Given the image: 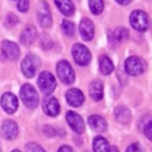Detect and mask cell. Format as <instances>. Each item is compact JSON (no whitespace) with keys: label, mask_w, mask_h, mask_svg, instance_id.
<instances>
[{"label":"cell","mask_w":152,"mask_h":152,"mask_svg":"<svg viewBox=\"0 0 152 152\" xmlns=\"http://www.w3.org/2000/svg\"><path fill=\"white\" fill-rule=\"evenodd\" d=\"M129 23L132 27L139 32H145L150 26V20L147 14L144 11L135 10L129 15Z\"/></svg>","instance_id":"obj_1"},{"label":"cell","mask_w":152,"mask_h":152,"mask_svg":"<svg viewBox=\"0 0 152 152\" xmlns=\"http://www.w3.org/2000/svg\"><path fill=\"white\" fill-rule=\"evenodd\" d=\"M20 97L27 108H36L38 104V94L31 84H24L20 88Z\"/></svg>","instance_id":"obj_2"},{"label":"cell","mask_w":152,"mask_h":152,"mask_svg":"<svg viewBox=\"0 0 152 152\" xmlns=\"http://www.w3.org/2000/svg\"><path fill=\"white\" fill-rule=\"evenodd\" d=\"M59 80L65 84H71L75 81V72L68 61H59L56 66Z\"/></svg>","instance_id":"obj_3"},{"label":"cell","mask_w":152,"mask_h":152,"mask_svg":"<svg viewBox=\"0 0 152 152\" xmlns=\"http://www.w3.org/2000/svg\"><path fill=\"white\" fill-rule=\"evenodd\" d=\"M37 19L38 23L42 27L48 28L52 25V17H51V11L50 7L48 5L46 1L42 0L38 4V8H37Z\"/></svg>","instance_id":"obj_4"},{"label":"cell","mask_w":152,"mask_h":152,"mask_svg":"<svg viewBox=\"0 0 152 152\" xmlns=\"http://www.w3.org/2000/svg\"><path fill=\"white\" fill-rule=\"evenodd\" d=\"M38 86H39V89L42 90L43 94H45V95L51 94L56 88L55 76L49 71L40 72L39 77H38Z\"/></svg>","instance_id":"obj_5"},{"label":"cell","mask_w":152,"mask_h":152,"mask_svg":"<svg viewBox=\"0 0 152 152\" xmlns=\"http://www.w3.org/2000/svg\"><path fill=\"white\" fill-rule=\"evenodd\" d=\"M71 53H72L75 62L82 66L89 64V62L91 59V55H90L89 50L87 49V46H84L82 44H75L71 49Z\"/></svg>","instance_id":"obj_6"},{"label":"cell","mask_w":152,"mask_h":152,"mask_svg":"<svg viewBox=\"0 0 152 152\" xmlns=\"http://www.w3.org/2000/svg\"><path fill=\"white\" fill-rule=\"evenodd\" d=\"M125 70L131 76H138L145 70V63L137 56H131L125 61Z\"/></svg>","instance_id":"obj_7"},{"label":"cell","mask_w":152,"mask_h":152,"mask_svg":"<svg viewBox=\"0 0 152 152\" xmlns=\"http://www.w3.org/2000/svg\"><path fill=\"white\" fill-rule=\"evenodd\" d=\"M39 65V59L34 55H27L21 62V71L26 77H33Z\"/></svg>","instance_id":"obj_8"},{"label":"cell","mask_w":152,"mask_h":152,"mask_svg":"<svg viewBox=\"0 0 152 152\" xmlns=\"http://www.w3.org/2000/svg\"><path fill=\"white\" fill-rule=\"evenodd\" d=\"M1 52L2 56L8 61H15L18 59L20 55V50L18 45L11 40H4L1 44Z\"/></svg>","instance_id":"obj_9"},{"label":"cell","mask_w":152,"mask_h":152,"mask_svg":"<svg viewBox=\"0 0 152 152\" xmlns=\"http://www.w3.org/2000/svg\"><path fill=\"white\" fill-rule=\"evenodd\" d=\"M1 106L8 114H13L18 108V99L12 93H5L1 96Z\"/></svg>","instance_id":"obj_10"},{"label":"cell","mask_w":152,"mask_h":152,"mask_svg":"<svg viewBox=\"0 0 152 152\" xmlns=\"http://www.w3.org/2000/svg\"><path fill=\"white\" fill-rule=\"evenodd\" d=\"M43 109H44L45 114H48L50 116H56L61 109L58 100L51 95H48L43 101Z\"/></svg>","instance_id":"obj_11"},{"label":"cell","mask_w":152,"mask_h":152,"mask_svg":"<svg viewBox=\"0 0 152 152\" xmlns=\"http://www.w3.org/2000/svg\"><path fill=\"white\" fill-rule=\"evenodd\" d=\"M65 99L68 101V103L72 107H80L83 102H84V95L83 93L77 89V88H71L66 91L65 94Z\"/></svg>","instance_id":"obj_12"},{"label":"cell","mask_w":152,"mask_h":152,"mask_svg":"<svg viewBox=\"0 0 152 152\" xmlns=\"http://www.w3.org/2000/svg\"><path fill=\"white\" fill-rule=\"evenodd\" d=\"M94 32H95V27L94 24L90 19L88 18H83L80 23V33L81 37L84 40H91L94 37Z\"/></svg>","instance_id":"obj_13"},{"label":"cell","mask_w":152,"mask_h":152,"mask_svg":"<svg viewBox=\"0 0 152 152\" xmlns=\"http://www.w3.org/2000/svg\"><path fill=\"white\" fill-rule=\"evenodd\" d=\"M66 121L70 125V127L76 133H83L84 132V122L83 119L75 112H68L66 113Z\"/></svg>","instance_id":"obj_14"},{"label":"cell","mask_w":152,"mask_h":152,"mask_svg":"<svg viewBox=\"0 0 152 152\" xmlns=\"http://www.w3.org/2000/svg\"><path fill=\"white\" fill-rule=\"evenodd\" d=\"M1 134L7 140H13L18 135V126L12 120H6L1 126Z\"/></svg>","instance_id":"obj_15"},{"label":"cell","mask_w":152,"mask_h":152,"mask_svg":"<svg viewBox=\"0 0 152 152\" xmlns=\"http://www.w3.org/2000/svg\"><path fill=\"white\" fill-rule=\"evenodd\" d=\"M37 38V30L33 25H27L20 33V42L21 44L30 46Z\"/></svg>","instance_id":"obj_16"},{"label":"cell","mask_w":152,"mask_h":152,"mask_svg":"<svg viewBox=\"0 0 152 152\" xmlns=\"http://www.w3.org/2000/svg\"><path fill=\"white\" fill-rule=\"evenodd\" d=\"M89 126L96 132H104L107 129V121L100 115H91L88 118Z\"/></svg>","instance_id":"obj_17"},{"label":"cell","mask_w":152,"mask_h":152,"mask_svg":"<svg viewBox=\"0 0 152 152\" xmlns=\"http://www.w3.org/2000/svg\"><path fill=\"white\" fill-rule=\"evenodd\" d=\"M89 94H90L93 100L100 101L103 97V84H102V82L99 81V80L93 81L89 86Z\"/></svg>","instance_id":"obj_18"},{"label":"cell","mask_w":152,"mask_h":152,"mask_svg":"<svg viewBox=\"0 0 152 152\" xmlns=\"http://www.w3.org/2000/svg\"><path fill=\"white\" fill-rule=\"evenodd\" d=\"M114 115H115L116 121H119L120 124H128L131 121V112L125 106L116 107L114 110Z\"/></svg>","instance_id":"obj_19"},{"label":"cell","mask_w":152,"mask_h":152,"mask_svg":"<svg viewBox=\"0 0 152 152\" xmlns=\"http://www.w3.org/2000/svg\"><path fill=\"white\" fill-rule=\"evenodd\" d=\"M55 4L58 7V10L66 17L74 14L75 12V6L71 2V0H55Z\"/></svg>","instance_id":"obj_20"},{"label":"cell","mask_w":152,"mask_h":152,"mask_svg":"<svg viewBox=\"0 0 152 152\" xmlns=\"http://www.w3.org/2000/svg\"><path fill=\"white\" fill-rule=\"evenodd\" d=\"M129 37V33L127 31V28L120 26V27H116L112 33H110V39L115 43H121V42H125L127 38Z\"/></svg>","instance_id":"obj_21"},{"label":"cell","mask_w":152,"mask_h":152,"mask_svg":"<svg viewBox=\"0 0 152 152\" xmlns=\"http://www.w3.org/2000/svg\"><path fill=\"white\" fill-rule=\"evenodd\" d=\"M93 148H94V152H109L110 150L108 141L103 137H100V135L95 137L93 141Z\"/></svg>","instance_id":"obj_22"},{"label":"cell","mask_w":152,"mask_h":152,"mask_svg":"<svg viewBox=\"0 0 152 152\" xmlns=\"http://www.w3.org/2000/svg\"><path fill=\"white\" fill-rule=\"evenodd\" d=\"M99 63H100V70L103 75H109L114 70V64L107 56H101Z\"/></svg>","instance_id":"obj_23"},{"label":"cell","mask_w":152,"mask_h":152,"mask_svg":"<svg viewBox=\"0 0 152 152\" xmlns=\"http://www.w3.org/2000/svg\"><path fill=\"white\" fill-rule=\"evenodd\" d=\"M88 4H89L90 12L93 14L97 15V14H100L103 11V7H104L103 0H88Z\"/></svg>","instance_id":"obj_24"},{"label":"cell","mask_w":152,"mask_h":152,"mask_svg":"<svg viewBox=\"0 0 152 152\" xmlns=\"http://www.w3.org/2000/svg\"><path fill=\"white\" fill-rule=\"evenodd\" d=\"M62 30H63V32L68 37H72L75 34V25H74V23H71L69 20H63V23H62Z\"/></svg>","instance_id":"obj_25"},{"label":"cell","mask_w":152,"mask_h":152,"mask_svg":"<svg viewBox=\"0 0 152 152\" xmlns=\"http://www.w3.org/2000/svg\"><path fill=\"white\" fill-rule=\"evenodd\" d=\"M25 150H26V152H45L44 148L42 146H39L38 144H36V142H28V144H26Z\"/></svg>","instance_id":"obj_26"},{"label":"cell","mask_w":152,"mask_h":152,"mask_svg":"<svg viewBox=\"0 0 152 152\" xmlns=\"http://www.w3.org/2000/svg\"><path fill=\"white\" fill-rule=\"evenodd\" d=\"M40 45H42V48H43L44 50L51 49V48H52V40H51V38H50L48 34H44V36L42 37V39H40Z\"/></svg>","instance_id":"obj_27"},{"label":"cell","mask_w":152,"mask_h":152,"mask_svg":"<svg viewBox=\"0 0 152 152\" xmlns=\"http://www.w3.org/2000/svg\"><path fill=\"white\" fill-rule=\"evenodd\" d=\"M28 6H30V2L28 0H18V10L20 12H27L28 11Z\"/></svg>","instance_id":"obj_28"},{"label":"cell","mask_w":152,"mask_h":152,"mask_svg":"<svg viewBox=\"0 0 152 152\" xmlns=\"http://www.w3.org/2000/svg\"><path fill=\"white\" fill-rule=\"evenodd\" d=\"M144 133H145V135L152 141V121H150V122H147V124L145 125V127H144Z\"/></svg>","instance_id":"obj_29"},{"label":"cell","mask_w":152,"mask_h":152,"mask_svg":"<svg viewBox=\"0 0 152 152\" xmlns=\"http://www.w3.org/2000/svg\"><path fill=\"white\" fill-rule=\"evenodd\" d=\"M126 152H142V150H141V147H140L139 144L134 142V144H131V145L127 147Z\"/></svg>","instance_id":"obj_30"},{"label":"cell","mask_w":152,"mask_h":152,"mask_svg":"<svg viewBox=\"0 0 152 152\" xmlns=\"http://www.w3.org/2000/svg\"><path fill=\"white\" fill-rule=\"evenodd\" d=\"M8 24H10V26H13L14 24H17L18 23V18H17V15H14V14H8L7 15V20H6Z\"/></svg>","instance_id":"obj_31"},{"label":"cell","mask_w":152,"mask_h":152,"mask_svg":"<svg viewBox=\"0 0 152 152\" xmlns=\"http://www.w3.org/2000/svg\"><path fill=\"white\" fill-rule=\"evenodd\" d=\"M43 131H44L45 135H48V137H53L55 135V128L51 127V126H45L43 128Z\"/></svg>","instance_id":"obj_32"},{"label":"cell","mask_w":152,"mask_h":152,"mask_svg":"<svg viewBox=\"0 0 152 152\" xmlns=\"http://www.w3.org/2000/svg\"><path fill=\"white\" fill-rule=\"evenodd\" d=\"M58 152H74V151L71 150V147H70V146L63 145V146H61V147L58 148Z\"/></svg>","instance_id":"obj_33"},{"label":"cell","mask_w":152,"mask_h":152,"mask_svg":"<svg viewBox=\"0 0 152 152\" xmlns=\"http://www.w3.org/2000/svg\"><path fill=\"white\" fill-rule=\"evenodd\" d=\"M116 2L120 4V5H127V4L131 2V0H116Z\"/></svg>","instance_id":"obj_34"},{"label":"cell","mask_w":152,"mask_h":152,"mask_svg":"<svg viewBox=\"0 0 152 152\" xmlns=\"http://www.w3.org/2000/svg\"><path fill=\"white\" fill-rule=\"evenodd\" d=\"M109 152H119V150H118V147H116V146H112V147H110V150H109Z\"/></svg>","instance_id":"obj_35"},{"label":"cell","mask_w":152,"mask_h":152,"mask_svg":"<svg viewBox=\"0 0 152 152\" xmlns=\"http://www.w3.org/2000/svg\"><path fill=\"white\" fill-rule=\"evenodd\" d=\"M12 152H20L19 150H14V151H12Z\"/></svg>","instance_id":"obj_36"},{"label":"cell","mask_w":152,"mask_h":152,"mask_svg":"<svg viewBox=\"0 0 152 152\" xmlns=\"http://www.w3.org/2000/svg\"><path fill=\"white\" fill-rule=\"evenodd\" d=\"M86 152H89V151H86Z\"/></svg>","instance_id":"obj_37"},{"label":"cell","mask_w":152,"mask_h":152,"mask_svg":"<svg viewBox=\"0 0 152 152\" xmlns=\"http://www.w3.org/2000/svg\"><path fill=\"white\" fill-rule=\"evenodd\" d=\"M0 152H1V151H0Z\"/></svg>","instance_id":"obj_38"}]
</instances>
